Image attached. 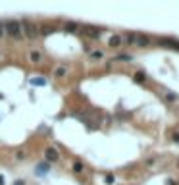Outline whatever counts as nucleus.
Masks as SVG:
<instances>
[{"instance_id":"15","label":"nucleus","mask_w":179,"mask_h":185,"mask_svg":"<svg viewBox=\"0 0 179 185\" xmlns=\"http://www.w3.org/2000/svg\"><path fill=\"white\" fill-rule=\"evenodd\" d=\"M33 85H45V81L42 79H33Z\"/></svg>"},{"instance_id":"13","label":"nucleus","mask_w":179,"mask_h":185,"mask_svg":"<svg viewBox=\"0 0 179 185\" xmlns=\"http://www.w3.org/2000/svg\"><path fill=\"white\" fill-rule=\"evenodd\" d=\"M42 35H50V33H54V29H50V27H42Z\"/></svg>"},{"instance_id":"14","label":"nucleus","mask_w":179,"mask_h":185,"mask_svg":"<svg viewBox=\"0 0 179 185\" xmlns=\"http://www.w3.org/2000/svg\"><path fill=\"white\" fill-rule=\"evenodd\" d=\"M46 170H48L46 164H41V166H39V172H41V174H46Z\"/></svg>"},{"instance_id":"1","label":"nucleus","mask_w":179,"mask_h":185,"mask_svg":"<svg viewBox=\"0 0 179 185\" xmlns=\"http://www.w3.org/2000/svg\"><path fill=\"white\" fill-rule=\"evenodd\" d=\"M4 31L8 33L10 37H14V39L21 37V21H16V19H10V21H6V25H4Z\"/></svg>"},{"instance_id":"12","label":"nucleus","mask_w":179,"mask_h":185,"mask_svg":"<svg viewBox=\"0 0 179 185\" xmlns=\"http://www.w3.org/2000/svg\"><path fill=\"white\" fill-rule=\"evenodd\" d=\"M135 81H139V83H142V81H145V73H142V72H139V73H135Z\"/></svg>"},{"instance_id":"18","label":"nucleus","mask_w":179,"mask_h":185,"mask_svg":"<svg viewBox=\"0 0 179 185\" xmlns=\"http://www.w3.org/2000/svg\"><path fill=\"white\" fill-rule=\"evenodd\" d=\"M14 185H25L23 181H16V183H14Z\"/></svg>"},{"instance_id":"16","label":"nucleus","mask_w":179,"mask_h":185,"mask_svg":"<svg viewBox=\"0 0 179 185\" xmlns=\"http://www.w3.org/2000/svg\"><path fill=\"white\" fill-rule=\"evenodd\" d=\"M114 181V175H106V183H112Z\"/></svg>"},{"instance_id":"11","label":"nucleus","mask_w":179,"mask_h":185,"mask_svg":"<svg viewBox=\"0 0 179 185\" xmlns=\"http://www.w3.org/2000/svg\"><path fill=\"white\" fill-rule=\"evenodd\" d=\"M91 58H92V60H100V58H102V52H100V50L91 52Z\"/></svg>"},{"instance_id":"10","label":"nucleus","mask_w":179,"mask_h":185,"mask_svg":"<svg viewBox=\"0 0 179 185\" xmlns=\"http://www.w3.org/2000/svg\"><path fill=\"white\" fill-rule=\"evenodd\" d=\"M73 172H77V174L83 172V164L81 162H73Z\"/></svg>"},{"instance_id":"3","label":"nucleus","mask_w":179,"mask_h":185,"mask_svg":"<svg viewBox=\"0 0 179 185\" xmlns=\"http://www.w3.org/2000/svg\"><path fill=\"white\" fill-rule=\"evenodd\" d=\"M45 158L48 160V162H56L60 158V154H58V151L56 148H52V147H48L46 151H45Z\"/></svg>"},{"instance_id":"7","label":"nucleus","mask_w":179,"mask_h":185,"mask_svg":"<svg viewBox=\"0 0 179 185\" xmlns=\"http://www.w3.org/2000/svg\"><path fill=\"white\" fill-rule=\"evenodd\" d=\"M64 29H66L68 33H75L77 29H79V25L73 23V21H69V23H66V27H64Z\"/></svg>"},{"instance_id":"8","label":"nucleus","mask_w":179,"mask_h":185,"mask_svg":"<svg viewBox=\"0 0 179 185\" xmlns=\"http://www.w3.org/2000/svg\"><path fill=\"white\" fill-rule=\"evenodd\" d=\"M29 58H31V62H33V64H39V62L42 60V56H41V52H35V50H33V52L29 54Z\"/></svg>"},{"instance_id":"20","label":"nucleus","mask_w":179,"mask_h":185,"mask_svg":"<svg viewBox=\"0 0 179 185\" xmlns=\"http://www.w3.org/2000/svg\"><path fill=\"white\" fill-rule=\"evenodd\" d=\"M0 37H2V27H0Z\"/></svg>"},{"instance_id":"19","label":"nucleus","mask_w":179,"mask_h":185,"mask_svg":"<svg viewBox=\"0 0 179 185\" xmlns=\"http://www.w3.org/2000/svg\"><path fill=\"white\" fill-rule=\"evenodd\" d=\"M2 183H4V177H2V175H0V185H2Z\"/></svg>"},{"instance_id":"6","label":"nucleus","mask_w":179,"mask_h":185,"mask_svg":"<svg viewBox=\"0 0 179 185\" xmlns=\"http://www.w3.org/2000/svg\"><path fill=\"white\" fill-rule=\"evenodd\" d=\"M85 31H87L92 39H98V37H100V31L96 29V27H85Z\"/></svg>"},{"instance_id":"4","label":"nucleus","mask_w":179,"mask_h":185,"mask_svg":"<svg viewBox=\"0 0 179 185\" xmlns=\"http://www.w3.org/2000/svg\"><path fill=\"white\" fill-rule=\"evenodd\" d=\"M133 45H137V46H148L150 45V39L145 37V35H135V42Z\"/></svg>"},{"instance_id":"2","label":"nucleus","mask_w":179,"mask_h":185,"mask_svg":"<svg viewBox=\"0 0 179 185\" xmlns=\"http://www.w3.org/2000/svg\"><path fill=\"white\" fill-rule=\"evenodd\" d=\"M21 31H25V35H27L29 39H35V37H37V27H35L29 19H23V21H21Z\"/></svg>"},{"instance_id":"5","label":"nucleus","mask_w":179,"mask_h":185,"mask_svg":"<svg viewBox=\"0 0 179 185\" xmlns=\"http://www.w3.org/2000/svg\"><path fill=\"white\" fill-rule=\"evenodd\" d=\"M108 45H110L112 48H116V46H119V45H121V37H119V35H114V37H110V41H108Z\"/></svg>"},{"instance_id":"17","label":"nucleus","mask_w":179,"mask_h":185,"mask_svg":"<svg viewBox=\"0 0 179 185\" xmlns=\"http://www.w3.org/2000/svg\"><path fill=\"white\" fill-rule=\"evenodd\" d=\"M173 141H175V143H179V133H175V135H173Z\"/></svg>"},{"instance_id":"9","label":"nucleus","mask_w":179,"mask_h":185,"mask_svg":"<svg viewBox=\"0 0 179 185\" xmlns=\"http://www.w3.org/2000/svg\"><path fill=\"white\" fill-rule=\"evenodd\" d=\"M66 72H68V69L64 68V66H60V68H56V72H54V75H56V77H64V75H66Z\"/></svg>"}]
</instances>
